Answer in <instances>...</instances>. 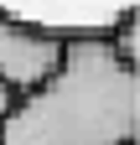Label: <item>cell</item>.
I'll return each mask as SVG.
<instances>
[{
    "mask_svg": "<svg viewBox=\"0 0 140 145\" xmlns=\"http://www.w3.org/2000/svg\"><path fill=\"white\" fill-rule=\"evenodd\" d=\"M140 135V67L104 31H67L57 67L0 114V145H130Z\"/></svg>",
    "mask_w": 140,
    "mask_h": 145,
    "instance_id": "1",
    "label": "cell"
},
{
    "mask_svg": "<svg viewBox=\"0 0 140 145\" xmlns=\"http://www.w3.org/2000/svg\"><path fill=\"white\" fill-rule=\"evenodd\" d=\"M62 47H67V31L26 21V16H16V10L0 5V83H5L16 99L31 93V88L57 67Z\"/></svg>",
    "mask_w": 140,
    "mask_h": 145,
    "instance_id": "2",
    "label": "cell"
},
{
    "mask_svg": "<svg viewBox=\"0 0 140 145\" xmlns=\"http://www.w3.org/2000/svg\"><path fill=\"white\" fill-rule=\"evenodd\" d=\"M104 42L114 47V57H119V62L140 67V47H135V5L119 10V16H114V26H104Z\"/></svg>",
    "mask_w": 140,
    "mask_h": 145,
    "instance_id": "3",
    "label": "cell"
},
{
    "mask_svg": "<svg viewBox=\"0 0 140 145\" xmlns=\"http://www.w3.org/2000/svg\"><path fill=\"white\" fill-rule=\"evenodd\" d=\"M10 104H16V93H10V88H5V83H0V114H5V109H10Z\"/></svg>",
    "mask_w": 140,
    "mask_h": 145,
    "instance_id": "4",
    "label": "cell"
}]
</instances>
